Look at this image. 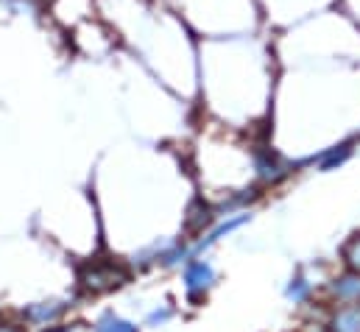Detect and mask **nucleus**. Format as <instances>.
I'll use <instances>...</instances> for the list:
<instances>
[{"mask_svg": "<svg viewBox=\"0 0 360 332\" xmlns=\"http://www.w3.org/2000/svg\"><path fill=\"white\" fill-rule=\"evenodd\" d=\"M333 332H360V305H349V307H341L335 316H333Z\"/></svg>", "mask_w": 360, "mask_h": 332, "instance_id": "obj_8", "label": "nucleus"}, {"mask_svg": "<svg viewBox=\"0 0 360 332\" xmlns=\"http://www.w3.org/2000/svg\"><path fill=\"white\" fill-rule=\"evenodd\" d=\"M95 330H98V332H137V327L109 313V316H103V319L95 324Z\"/></svg>", "mask_w": 360, "mask_h": 332, "instance_id": "obj_10", "label": "nucleus"}, {"mask_svg": "<svg viewBox=\"0 0 360 332\" xmlns=\"http://www.w3.org/2000/svg\"><path fill=\"white\" fill-rule=\"evenodd\" d=\"M171 316H174L171 310H157V313H151V316H148V324H151V327H157V324H165Z\"/></svg>", "mask_w": 360, "mask_h": 332, "instance_id": "obj_12", "label": "nucleus"}, {"mask_svg": "<svg viewBox=\"0 0 360 332\" xmlns=\"http://www.w3.org/2000/svg\"><path fill=\"white\" fill-rule=\"evenodd\" d=\"M212 282H215V271H212L210 262L193 260V262L184 268V288H187V293H190L193 299L204 296V290H210Z\"/></svg>", "mask_w": 360, "mask_h": 332, "instance_id": "obj_3", "label": "nucleus"}, {"mask_svg": "<svg viewBox=\"0 0 360 332\" xmlns=\"http://www.w3.org/2000/svg\"><path fill=\"white\" fill-rule=\"evenodd\" d=\"M257 6H260L263 25L282 31L335 6V0H257Z\"/></svg>", "mask_w": 360, "mask_h": 332, "instance_id": "obj_2", "label": "nucleus"}, {"mask_svg": "<svg viewBox=\"0 0 360 332\" xmlns=\"http://www.w3.org/2000/svg\"><path fill=\"white\" fill-rule=\"evenodd\" d=\"M333 296H335L338 302H344V305H355V302H360V271H352V274L335 279V285H333Z\"/></svg>", "mask_w": 360, "mask_h": 332, "instance_id": "obj_6", "label": "nucleus"}, {"mask_svg": "<svg viewBox=\"0 0 360 332\" xmlns=\"http://www.w3.org/2000/svg\"><path fill=\"white\" fill-rule=\"evenodd\" d=\"M316 332H327V330H316Z\"/></svg>", "mask_w": 360, "mask_h": 332, "instance_id": "obj_13", "label": "nucleus"}, {"mask_svg": "<svg viewBox=\"0 0 360 332\" xmlns=\"http://www.w3.org/2000/svg\"><path fill=\"white\" fill-rule=\"evenodd\" d=\"M310 282L304 279V276H293L290 279V285H288V299L293 302V305H302V302H307V296H310Z\"/></svg>", "mask_w": 360, "mask_h": 332, "instance_id": "obj_9", "label": "nucleus"}, {"mask_svg": "<svg viewBox=\"0 0 360 332\" xmlns=\"http://www.w3.org/2000/svg\"><path fill=\"white\" fill-rule=\"evenodd\" d=\"M344 257H347V265H349L352 271H360V238H355V241L347 246Z\"/></svg>", "mask_w": 360, "mask_h": 332, "instance_id": "obj_11", "label": "nucleus"}, {"mask_svg": "<svg viewBox=\"0 0 360 332\" xmlns=\"http://www.w3.org/2000/svg\"><path fill=\"white\" fill-rule=\"evenodd\" d=\"M252 221V215L249 212H235V215H224V221L207 235V238H201L198 241V246L190 251V254H195V251H201V249H207V246H212L215 241H221V238H226V235H232L235 229H240L243 224H249Z\"/></svg>", "mask_w": 360, "mask_h": 332, "instance_id": "obj_4", "label": "nucleus"}, {"mask_svg": "<svg viewBox=\"0 0 360 332\" xmlns=\"http://www.w3.org/2000/svg\"><path fill=\"white\" fill-rule=\"evenodd\" d=\"M126 279V274L115 265H92L84 276V285L92 290H103V288H112V285H120Z\"/></svg>", "mask_w": 360, "mask_h": 332, "instance_id": "obj_5", "label": "nucleus"}, {"mask_svg": "<svg viewBox=\"0 0 360 332\" xmlns=\"http://www.w3.org/2000/svg\"><path fill=\"white\" fill-rule=\"evenodd\" d=\"M181 20L207 37L252 34L266 28L257 0H165Z\"/></svg>", "mask_w": 360, "mask_h": 332, "instance_id": "obj_1", "label": "nucleus"}, {"mask_svg": "<svg viewBox=\"0 0 360 332\" xmlns=\"http://www.w3.org/2000/svg\"><path fill=\"white\" fill-rule=\"evenodd\" d=\"M62 310H65L62 302H39V305H31V307L25 310V319L34 321V324H48V321L59 319Z\"/></svg>", "mask_w": 360, "mask_h": 332, "instance_id": "obj_7", "label": "nucleus"}]
</instances>
